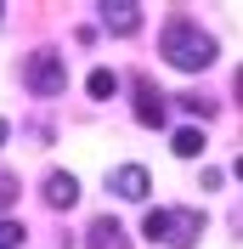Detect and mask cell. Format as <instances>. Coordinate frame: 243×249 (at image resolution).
Instances as JSON below:
<instances>
[{"mask_svg": "<svg viewBox=\"0 0 243 249\" xmlns=\"http://www.w3.org/2000/svg\"><path fill=\"white\" fill-rule=\"evenodd\" d=\"M158 57H164L170 68H181V74H198V68L215 62V40L198 29L192 17H170L164 34H158Z\"/></svg>", "mask_w": 243, "mask_h": 249, "instance_id": "6da1fadb", "label": "cell"}, {"mask_svg": "<svg viewBox=\"0 0 243 249\" xmlns=\"http://www.w3.org/2000/svg\"><path fill=\"white\" fill-rule=\"evenodd\" d=\"M204 227H209V215H204V210H192V204L147 210V221H141V232H147L153 244H170V249H192L198 238H204Z\"/></svg>", "mask_w": 243, "mask_h": 249, "instance_id": "7a4b0ae2", "label": "cell"}, {"mask_svg": "<svg viewBox=\"0 0 243 249\" xmlns=\"http://www.w3.org/2000/svg\"><path fill=\"white\" fill-rule=\"evenodd\" d=\"M23 85L34 96H62L68 91V62L57 51H34V57H23Z\"/></svg>", "mask_w": 243, "mask_h": 249, "instance_id": "3957f363", "label": "cell"}, {"mask_svg": "<svg viewBox=\"0 0 243 249\" xmlns=\"http://www.w3.org/2000/svg\"><path fill=\"white\" fill-rule=\"evenodd\" d=\"M136 119L147 124V130H158V124H170V96L153 85L147 74H136Z\"/></svg>", "mask_w": 243, "mask_h": 249, "instance_id": "277c9868", "label": "cell"}, {"mask_svg": "<svg viewBox=\"0 0 243 249\" xmlns=\"http://www.w3.org/2000/svg\"><path fill=\"white\" fill-rule=\"evenodd\" d=\"M147 170H141V164H119V170H107V193H113V198H130V204H141L147 198Z\"/></svg>", "mask_w": 243, "mask_h": 249, "instance_id": "5b68a950", "label": "cell"}, {"mask_svg": "<svg viewBox=\"0 0 243 249\" xmlns=\"http://www.w3.org/2000/svg\"><path fill=\"white\" fill-rule=\"evenodd\" d=\"M96 12H102V29L107 34H136L141 29V6L136 0H102Z\"/></svg>", "mask_w": 243, "mask_h": 249, "instance_id": "8992f818", "label": "cell"}, {"mask_svg": "<svg viewBox=\"0 0 243 249\" xmlns=\"http://www.w3.org/2000/svg\"><path fill=\"white\" fill-rule=\"evenodd\" d=\"M46 204H51V210H74V204H79V181L68 170H51L46 176Z\"/></svg>", "mask_w": 243, "mask_h": 249, "instance_id": "52a82bcc", "label": "cell"}, {"mask_svg": "<svg viewBox=\"0 0 243 249\" xmlns=\"http://www.w3.org/2000/svg\"><path fill=\"white\" fill-rule=\"evenodd\" d=\"M85 238H91L85 249H130V238H124V227H119L113 215H96V221H91V232H85Z\"/></svg>", "mask_w": 243, "mask_h": 249, "instance_id": "ba28073f", "label": "cell"}, {"mask_svg": "<svg viewBox=\"0 0 243 249\" xmlns=\"http://www.w3.org/2000/svg\"><path fill=\"white\" fill-rule=\"evenodd\" d=\"M170 147H175L181 159H198V153H204V130H198V124H181V130L170 136Z\"/></svg>", "mask_w": 243, "mask_h": 249, "instance_id": "9c48e42d", "label": "cell"}, {"mask_svg": "<svg viewBox=\"0 0 243 249\" xmlns=\"http://www.w3.org/2000/svg\"><path fill=\"white\" fill-rule=\"evenodd\" d=\"M85 91H91L96 102H102V96H113V91H119V74H113V68H91V79H85Z\"/></svg>", "mask_w": 243, "mask_h": 249, "instance_id": "30bf717a", "label": "cell"}, {"mask_svg": "<svg viewBox=\"0 0 243 249\" xmlns=\"http://www.w3.org/2000/svg\"><path fill=\"white\" fill-rule=\"evenodd\" d=\"M23 238H29V232H23V221L0 215V249H17V244H23Z\"/></svg>", "mask_w": 243, "mask_h": 249, "instance_id": "8fae6325", "label": "cell"}, {"mask_svg": "<svg viewBox=\"0 0 243 249\" xmlns=\"http://www.w3.org/2000/svg\"><path fill=\"white\" fill-rule=\"evenodd\" d=\"M12 198H17V176H12V170H0V210H6Z\"/></svg>", "mask_w": 243, "mask_h": 249, "instance_id": "7c38bea8", "label": "cell"}, {"mask_svg": "<svg viewBox=\"0 0 243 249\" xmlns=\"http://www.w3.org/2000/svg\"><path fill=\"white\" fill-rule=\"evenodd\" d=\"M175 102H181L187 113H204V119H209V108H215V102H204V96H175Z\"/></svg>", "mask_w": 243, "mask_h": 249, "instance_id": "4fadbf2b", "label": "cell"}, {"mask_svg": "<svg viewBox=\"0 0 243 249\" xmlns=\"http://www.w3.org/2000/svg\"><path fill=\"white\" fill-rule=\"evenodd\" d=\"M232 85H238V102H243V68H238V79H232Z\"/></svg>", "mask_w": 243, "mask_h": 249, "instance_id": "5bb4252c", "label": "cell"}, {"mask_svg": "<svg viewBox=\"0 0 243 249\" xmlns=\"http://www.w3.org/2000/svg\"><path fill=\"white\" fill-rule=\"evenodd\" d=\"M232 176H238V181H243V159H238V164H232Z\"/></svg>", "mask_w": 243, "mask_h": 249, "instance_id": "9a60e30c", "label": "cell"}, {"mask_svg": "<svg viewBox=\"0 0 243 249\" xmlns=\"http://www.w3.org/2000/svg\"><path fill=\"white\" fill-rule=\"evenodd\" d=\"M0 142H6V119H0Z\"/></svg>", "mask_w": 243, "mask_h": 249, "instance_id": "2e32d148", "label": "cell"}, {"mask_svg": "<svg viewBox=\"0 0 243 249\" xmlns=\"http://www.w3.org/2000/svg\"><path fill=\"white\" fill-rule=\"evenodd\" d=\"M0 12H6V6H0Z\"/></svg>", "mask_w": 243, "mask_h": 249, "instance_id": "e0dca14e", "label": "cell"}]
</instances>
